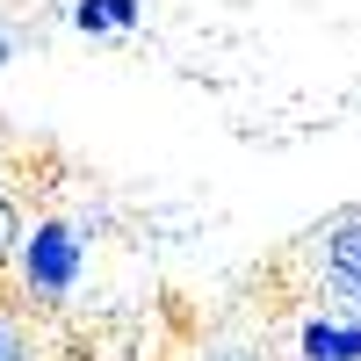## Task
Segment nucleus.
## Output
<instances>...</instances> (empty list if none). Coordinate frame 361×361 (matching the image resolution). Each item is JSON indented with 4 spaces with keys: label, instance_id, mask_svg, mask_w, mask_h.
Here are the masks:
<instances>
[{
    "label": "nucleus",
    "instance_id": "2",
    "mask_svg": "<svg viewBox=\"0 0 361 361\" xmlns=\"http://www.w3.org/2000/svg\"><path fill=\"white\" fill-rule=\"evenodd\" d=\"M311 267V304L333 318H361V209H340L333 224H318L304 238Z\"/></svg>",
    "mask_w": 361,
    "mask_h": 361
},
{
    "label": "nucleus",
    "instance_id": "8",
    "mask_svg": "<svg viewBox=\"0 0 361 361\" xmlns=\"http://www.w3.org/2000/svg\"><path fill=\"white\" fill-rule=\"evenodd\" d=\"M15 66V37H8V29H0V73H8Z\"/></svg>",
    "mask_w": 361,
    "mask_h": 361
},
{
    "label": "nucleus",
    "instance_id": "7",
    "mask_svg": "<svg viewBox=\"0 0 361 361\" xmlns=\"http://www.w3.org/2000/svg\"><path fill=\"white\" fill-rule=\"evenodd\" d=\"M73 231H80V238L109 231V202H102V195H87V202H80V217H73Z\"/></svg>",
    "mask_w": 361,
    "mask_h": 361
},
{
    "label": "nucleus",
    "instance_id": "6",
    "mask_svg": "<svg viewBox=\"0 0 361 361\" xmlns=\"http://www.w3.org/2000/svg\"><path fill=\"white\" fill-rule=\"evenodd\" d=\"M195 361H275L260 340H238V333H217V340H202L195 347Z\"/></svg>",
    "mask_w": 361,
    "mask_h": 361
},
{
    "label": "nucleus",
    "instance_id": "1",
    "mask_svg": "<svg viewBox=\"0 0 361 361\" xmlns=\"http://www.w3.org/2000/svg\"><path fill=\"white\" fill-rule=\"evenodd\" d=\"M80 282H87V238L73 231V217H58V209L29 217L22 246L8 260V304L15 311H58V304H73Z\"/></svg>",
    "mask_w": 361,
    "mask_h": 361
},
{
    "label": "nucleus",
    "instance_id": "5",
    "mask_svg": "<svg viewBox=\"0 0 361 361\" xmlns=\"http://www.w3.org/2000/svg\"><path fill=\"white\" fill-rule=\"evenodd\" d=\"M0 361H37V340H29V325L8 296H0Z\"/></svg>",
    "mask_w": 361,
    "mask_h": 361
},
{
    "label": "nucleus",
    "instance_id": "3",
    "mask_svg": "<svg viewBox=\"0 0 361 361\" xmlns=\"http://www.w3.org/2000/svg\"><path fill=\"white\" fill-rule=\"evenodd\" d=\"M80 37H130L137 29V0H73V15H66Z\"/></svg>",
    "mask_w": 361,
    "mask_h": 361
},
{
    "label": "nucleus",
    "instance_id": "4",
    "mask_svg": "<svg viewBox=\"0 0 361 361\" xmlns=\"http://www.w3.org/2000/svg\"><path fill=\"white\" fill-rule=\"evenodd\" d=\"M22 195L8 188V180H0V282H8V260H15V246H22Z\"/></svg>",
    "mask_w": 361,
    "mask_h": 361
}]
</instances>
